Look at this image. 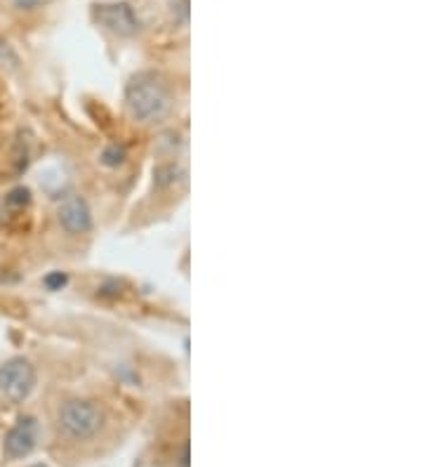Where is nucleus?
Returning a JSON list of instances; mask_svg holds the SVG:
<instances>
[{
  "mask_svg": "<svg viewBox=\"0 0 424 467\" xmlns=\"http://www.w3.org/2000/svg\"><path fill=\"white\" fill-rule=\"evenodd\" d=\"M34 467H48V465H34Z\"/></svg>",
  "mask_w": 424,
  "mask_h": 467,
  "instance_id": "obj_11",
  "label": "nucleus"
},
{
  "mask_svg": "<svg viewBox=\"0 0 424 467\" xmlns=\"http://www.w3.org/2000/svg\"><path fill=\"white\" fill-rule=\"evenodd\" d=\"M35 441H38V423L31 416H21L7 430L5 441H3V454H5L7 461H21L34 451Z\"/></svg>",
  "mask_w": 424,
  "mask_h": 467,
  "instance_id": "obj_5",
  "label": "nucleus"
},
{
  "mask_svg": "<svg viewBox=\"0 0 424 467\" xmlns=\"http://www.w3.org/2000/svg\"><path fill=\"white\" fill-rule=\"evenodd\" d=\"M35 387L34 363L24 356H12L0 366V394L12 404H21L31 397Z\"/></svg>",
  "mask_w": 424,
  "mask_h": 467,
  "instance_id": "obj_3",
  "label": "nucleus"
},
{
  "mask_svg": "<svg viewBox=\"0 0 424 467\" xmlns=\"http://www.w3.org/2000/svg\"><path fill=\"white\" fill-rule=\"evenodd\" d=\"M64 284H66V276H64L62 272L50 274L48 279H45V286H48V288H52V291H57V288H62Z\"/></svg>",
  "mask_w": 424,
  "mask_h": 467,
  "instance_id": "obj_9",
  "label": "nucleus"
},
{
  "mask_svg": "<svg viewBox=\"0 0 424 467\" xmlns=\"http://www.w3.org/2000/svg\"><path fill=\"white\" fill-rule=\"evenodd\" d=\"M126 106L130 116L140 123L160 121L170 112V92L156 76H135L126 88Z\"/></svg>",
  "mask_w": 424,
  "mask_h": 467,
  "instance_id": "obj_1",
  "label": "nucleus"
},
{
  "mask_svg": "<svg viewBox=\"0 0 424 467\" xmlns=\"http://www.w3.org/2000/svg\"><path fill=\"white\" fill-rule=\"evenodd\" d=\"M123 160H126V149L119 147V144L106 147L104 154H102V163H104V166H120Z\"/></svg>",
  "mask_w": 424,
  "mask_h": 467,
  "instance_id": "obj_7",
  "label": "nucleus"
},
{
  "mask_svg": "<svg viewBox=\"0 0 424 467\" xmlns=\"http://www.w3.org/2000/svg\"><path fill=\"white\" fill-rule=\"evenodd\" d=\"M57 220L71 237H81L92 230V210L83 196H69L57 210Z\"/></svg>",
  "mask_w": 424,
  "mask_h": 467,
  "instance_id": "obj_6",
  "label": "nucleus"
},
{
  "mask_svg": "<svg viewBox=\"0 0 424 467\" xmlns=\"http://www.w3.org/2000/svg\"><path fill=\"white\" fill-rule=\"evenodd\" d=\"M52 0H12V5L21 12H31V10H38V7L50 5Z\"/></svg>",
  "mask_w": 424,
  "mask_h": 467,
  "instance_id": "obj_8",
  "label": "nucleus"
},
{
  "mask_svg": "<svg viewBox=\"0 0 424 467\" xmlns=\"http://www.w3.org/2000/svg\"><path fill=\"white\" fill-rule=\"evenodd\" d=\"M59 425L73 440H92L104 425V413L99 411L97 404L73 399L66 401L59 411Z\"/></svg>",
  "mask_w": 424,
  "mask_h": 467,
  "instance_id": "obj_2",
  "label": "nucleus"
},
{
  "mask_svg": "<svg viewBox=\"0 0 424 467\" xmlns=\"http://www.w3.org/2000/svg\"><path fill=\"white\" fill-rule=\"evenodd\" d=\"M28 196H31L28 194V189H14L7 201L10 203H28Z\"/></svg>",
  "mask_w": 424,
  "mask_h": 467,
  "instance_id": "obj_10",
  "label": "nucleus"
},
{
  "mask_svg": "<svg viewBox=\"0 0 424 467\" xmlns=\"http://www.w3.org/2000/svg\"><path fill=\"white\" fill-rule=\"evenodd\" d=\"M92 17L99 27L120 38H130L140 31V19L127 3H97L92 7Z\"/></svg>",
  "mask_w": 424,
  "mask_h": 467,
  "instance_id": "obj_4",
  "label": "nucleus"
}]
</instances>
